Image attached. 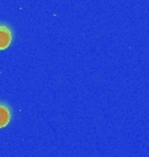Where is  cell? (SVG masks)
<instances>
[{
	"label": "cell",
	"instance_id": "obj_1",
	"mask_svg": "<svg viewBox=\"0 0 149 157\" xmlns=\"http://www.w3.org/2000/svg\"><path fill=\"white\" fill-rule=\"evenodd\" d=\"M12 42V30L0 24V50H6Z\"/></svg>",
	"mask_w": 149,
	"mask_h": 157
},
{
	"label": "cell",
	"instance_id": "obj_2",
	"mask_svg": "<svg viewBox=\"0 0 149 157\" xmlns=\"http://www.w3.org/2000/svg\"><path fill=\"white\" fill-rule=\"evenodd\" d=\"M9 121H11V110L7 105L0 104V128L8 126Z\"/></svg>",
	"mask_w": 149,
	"mask_h": 157
}]
</instances>
